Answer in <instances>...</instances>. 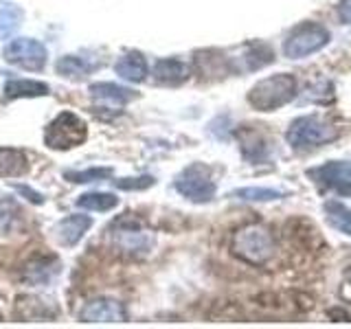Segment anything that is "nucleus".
I'll list each match as a JSON object with an SVG mask.
<instances>
[{
  "label": "nucleus",
  "mask_w": 351,
  "mask_h": 329,
  "mask_svg": "<svg viewBox=\"0 0 351 329\" xmlns=\"http://www.w3.org/2000/svg\"><path fill=\"white\" fill-rule=\"evenodd\" d=\"M55 71L62 77H69V80H82V77L90 73V64L77 58V55H64V58L55 62Z\"/></svg>",
  "instance_id": "obj_24"
},
{
  "label": "nucleus",
  "mask_w": 351,
  "mask_h": 329,
  "mask_svg": "<svg viewBox=\"0 0 351 329\" xmlns=\"http://www.w3.org/2000/svg\"><path fill=\"white\" fill-rule=\"evenodd\" d=\"M60 277V261L55 257H36L22 270V279L29 285H49Z\"/></svg>",
  "instance_id": "obj_12"
},
{
  "label": "nucleus",
  "mask_w": 351,
  "mask_h": 329,
  "mask_svg": "<svg viewBox=\"0 0 351 329\" xmlns=\"http://www.w3.org/2000/svg\"><path fill=\"white\" fill-rule=\"evenodd\" d=\"M329 40H332V36H329L327 27L318 25V22H301L283 40V55L290 60H303L307 55H314L325 49Z\"/></svg>",
  "instance_id": "obj_5"
},
{
  "label": "nucleus",
  "mask_w": 351,
  "mask_h": 329,
  "mask_svg": "<svg viewBox=\"0 0 351 329\" xmlns=\"http://www.w3.org/2000/svg\"><path fill=\"white\" fill-rule=\"evenodd\" d=\"M347 281H349V283H351V270H349V272H347Z\"/></svg>",
  "instance_id": "obj_31"
},
{
  "label": "nucleus",
  "mask_w": 351,
  "mask_h": 329,
  "mask_svg": "<svg viewBox=\"0 0 351 329\" xmlns=\"http://www.w3.org/2000/svg\"><path fill=\"white\" fill-rule=\"evenodd\" d=\"M20 219V206L14 197H0V235H7L16 228Z\"/></svg>",
  "instance_id": "obj_25"
},
{
  "label": "nucleus",
  "mask_w": 351,
  "mask_h": 329,
  "mask_svg": "<svg viewBox=\"0 0 351 329\" xmlns=\"http://www.w3.org/2000/svg\"><path fill=\"white\" fill-rule=\"evenodd\" d=\"M173 186L182 197H186V200L195 202V204L211 202L215 197V191H217L211 169L202 162H193V164H189V167H184L178 173Z\"/></svg>",
  "instance_id": "obj_6"
},
{
  "label": "nucleus",
  "mask_w": 351,
  "mask_h": 329,
  "mask_svg": "<svg viewBox=\"0 0 351 329\" xmlns=\"http://www.w3.org/2000/svg\"><path fill=\"white\" fill-rule=\"evenodd\" d=\"M154 233L143 226L138 219L123 215L112 226V244L128 257H145L154 248Z\"/></svg>",
  "instance_id": "obj_4"
},
{
  "label": "nucleus",
  "mask_w": 351,
  "mask_h": 329,
  "mask_svg": "<svg viewBox=\"0 0 351 329\" xmlns=\"http://www.w3.org/2000/svg\"><path fill=\"white\" fill-rule=\"evenodd\" d=\"M338 16L343 22H347V25H351V0H340L338 5Z\"/></svg>",
  "instance_id": "obj_30"
},
{
  "label": "nucleus",
  "mask_w": 351,
  "mask_h": 329,
  "mask_svg": "<svg viewBox=\"0 0 351 329\" xmlns=\"http://www.w3.org/2000/svg\"><path fill=\"white\" fill-rule=\"evenodd\" d=\"M307 178L325 191L351 195V160H329L307 169Z\"/></svg>",
  "instance_id": "obj_9"
},
{
  "label": "nucleus",
  "mask_w": 351,
  "mask_h": 329,
  "mask_svg": "<svg viewBox=\"0 0 351 329\" xmlns=\"http://www.w3.org/2000/svg\"><path fill=\"white\" fill-rule=\"evenodd\" d=\"M323 213L329 226L336 228L338 233L351 237V208L349 206H345L338 200H327L323 204Z\"/></svg>",
  "instance_id": "obj_18"
},
{
  "label": "nucleus",
  "mask_w": 351,
  "mask_h": 329,
  "mask_svg": "<svg viewBox=\"0 0 351 329\" xmlns=\"http://www.w3.org/2000/svg\"><path fill=\"white\" fill-rule=\"evenodd\" d=\"M248 62V71H257L263 69L266 64L274 62V53L266 47V44H252V47L246 51V58Z\"/></svg>",
  "instance_id": "obj_26"
},
{
  "label": "nucleus",
  "mask_w": 351,
  "mask_h": 329,
  "mask_svg": "<svg viewBox=\"0 0 351 329\" xmlns=\"http://www.w3.org/2000/svg\"><path fill=\"white\" fill-rule=\"evenodd\" d=\"M88 138V125L75 112H60L44 130V145L51 149H71Z\"/></svg>",
  "instance_id": "obj_7"
},
{
  "label": "nucleus",
  "mask_w": 351,
  "mask_h": 329,
  "mask_svg": "<svg viewBox=\"0 0 351 329\" xmlns=\"http://www.w3.org/2000/svg\"><path fill=\"white\" fill-rule=\"evenodd\" d=\"M338 136H340V130L316 114L296 117L288 125V132H285V141H288V145L296 151L318 149L327 145V143H334Z\"/></svg>",
  "instance_id": "obj_2"
},
{
  "label": "nucleus",
  "mask_w": 351,
  "mask_h": 329,
  "mask_svg": "<svg viewBox=\"0 0 351 329\" xmlns=\"http://www.w3.org/2000/svg\"><path fill=\"white\" fill-rule=\"evenodd\" d=\"M114 73L121 77V80L132 82V84H141L147 80V60L145 55L138 51H130L125 55H121L119 62L114 64Z\"/></svg>",
  "instance_id": "obj_14"
},
{
  "label": "nucleus",
  "mask_w": 351,
  "mask_h": 329,
  "mask_svg": "<svg viewBox=\"0 0 351 329\" xmlns=\"http://www.w3.org/2000/svg\"><path fill=\"white\" fill-rule=\"evenodd\" d=\"M112 175V167H90V169H84V171H66L64 178H69L71 182H101L106 178Z\"/></svg>",
  "instance_id": "obj_27"
},
{
  "label": "nucleus",
  "mask_w": 351,
  "mask_h": 329,
  "mask_svg": "<svg viewBox=\"0 0 351 329\" xmlns=\"http://www.w3.org/2000/svg\"><path fill=\"white\" fill-rule=\"evenodd\" d=\"M90 95L95 101L110 106V108H117V106H125L130 101H134L138 97L134 90H130L125 86H119V84H110V82H97L90 86Z\"/></svg>",
  "instance_id": "obj_13"
},
{
  "label": "nucleus",
  "mask_w": 351,
  "mask_h": 329,
  "mask_svg": "<svg viewBox=\"0 0 351 329\" xmlns=\"http://www.w3.org/2000/svg\"><path fill=\"white\" fill-rule=\"evenodd\" d=\"M82 323H123L128 321V310L114 299H93L80 310Z\"/></svg>",
  "instance_id": "obj_10"
},
{
  "label": "nucleus",
  "mask_w": 351,
  "mask_h": 329,
  "mask_svg": "<svg viewBox=\"0 0 351 329\" xmlns=\"http://www.w3.org/2000/svg\"><path fill=\"white\" fill-rule=\"evenodd\" d=\"M296 77L290 73H279L257 82L248 93V103L257 112H274L283 106H288L296 97Z\"/></svg>",
  "instance_id": "obj_3"
},
{
  "label": "nucleus",
  "mask_w": 351,
  "mask_h": 329,
  "mask_svg": "<svg viewBox=\"0 0 351 329\" xmlns=\"http://www.w3.org/2000/svg\"><path fill=\"white\" fill-rule=\"evenodd\" d=\"M274 250H277L274 237L270 228L263 224L239 226L233 233V239H230V252L248 266H266L274 257Z\"/></svg>",
  "instance_id": "obj_1"
},
{
  "label": "nucleus",
  "mask_w": 351,
  "mask_h": 329,
  "mask_svg": "<svg viewBox=\"0 0 351 329\" xmlns=\"http://www.w3.org/2000/svg\"><path fill=\"white\" fill-rule=\"evenodd\" d=\"M29 171V158L22 149L0 147V178H20Z\"/></svg>",
  "instance_id": "obj_16"
},
{
  "label": "nucleus",
  "mask_w": 351,
  "mask_h": 329,
  "mask_svg": "<svg viewBox=\"0 0 351 329\" xmlns=\"http://www.w3.org/2000/svg\"><path fill=\"white\" fill-rule=\"evenodd\" d=\"M7 99H29V97H44L49 95V86L33 80H9L3 88Z\"/></svg>",
  "instance_id": "obj_19"
},
{
  "label": "nucleus",
  "mask_w": 351,
  "mask_h": 329,
  "mask_svg": "<svg viewBox=\"0 0 351 329\" xmlns=\"http://www.w3.org/2000/svg\"><path fill=\"white\" fill-rule=\"evenodd\" d=\"M239 141H241V151H244V156L248 160L257 162V160H263L268 156V145H263L261 136L255 134L252 130H241Z\"/></svg>",
  "instance_id": "obj_23"
},
{
  "label": "nucleus",
  "mask_w": 351,
  "mask_h": 329,
  "mask_svg": "<svg viewBox=\"0 0 351 329\" xmlns=\"http://www.w3.org/2000/svg\"><path fill=\"white\" fill-rule=\"evenodd\" d=\"M3 60L11 66H16V69L38 73L47 66L49 51L42 42L33 40V38H18V40H11L9 44H5Z\"/></svg>",
  "instance_id": "obj_8"
},
{
  "label": "nucleus",
  "mask_w": 351,
  "mask_h": 329,
  "mask_svg": "<svg viewBox=\"0 0 351 329\" xmlns=\"http://www.w3.org/2000/svg\"><path fill=\"white\" fill-rule=\"evenodd\" d=\"M22 9L14 3H0V38L9 40L22 25Z\"/></svg>",
  "instance_id": "obj_20"
},
{
  "label": "nucleus",
  "mask_w": 351,
  "mask_h": 329,
  "mask_svg": "<svg viewBox=\"0 0 351 329\" xmlns=\"http://www.w3.org/2000/svg\"><path fill=\"white\" fill-rule=\"evenodd\" d=\"M90 226H93L90 215H80V213L69 215V217H64L55 224V239H58L62 246L71 248L75 244H80Z\"/></svg>",
  "instance_id": "obj_11"
},
{
  "label": "nucleus",
  "mask_w": 351,
  "mask_h": 329,
  "mask_svg": "<svg viewBox=\"0 0 351 329\" xmlns=\"http://www.w3.org/2000/svg\"><path fill=\"white\" fill-rule=\"evenodd\" d=\"M154 182V175H138V178H119L114 180V184L119 186V189L123 191H143L147 189V186H152Z\"/></svg>",
  "instance_id": "obj_28"
},
{
  "label": "nucleus",
  "mask_w": 351,
  "mask_h": 329,
  "mask_svg": "<svg viewBox=\"0 0 351 329\" xmlns=\"http://www.w3.org/2000/svg\"><path fill=\"white\" fill-rule=\"evenodd\" d=\"M119 204V197L114 193H104V191H93V193H84L77 200V206L86 208V211H95V213H106L110 208H114Z\"/></svg>",
  "instance_id": "obj_21"
},
{
  "label": "nucleus",
  "mask_w": 351,
  "mask_h": 329,
  "mask_svg": "<svg viewBox=\"0 0 351 329\" xmlns=\"http://www.w3.org/2000/svg\"><path fill=\"white\" fill-rule=\"evenodd\" d=\"M16 191H18V193H25V195L29 197V200H31V202H36V204H42V202H44L42 193L29 189V186H25V184H16Z\"/></svg>",
  "instance_id": "obj_29"
},
{
  "label": "nucleus",
  "mask_w": 351,
  "mask_h": 329,
  "mask_svg": "<svg viewBox=\"0 0 351 329\" xmlns=\"http://www.w3.org/2000/svg\"><path fill=\"white\" fill-rule=\"evenodd\" d=\"M195 66H197V73L202 77L204 75H211V77H226L233 73V66H230L228 58L224 53L219 51H204V53H197L195 55Z\"/></svg>",
  "instance_id": "obj_17"
},
{
  "label": "nucleus",
  "mask_w": 351,
  "mask_h": 329,
  "mask_svg": "<svg viewBox=\"0 0 351 329\" xmlns=\"http://www.w3.org/2000/svg\"><path fill=\"white\" fill-rule=\"evenodd\" d=\"M189 66H186L182 60H176V58H165L158 60L154 64V77H156L158 84H167V86H178L182 82L189 80Z\"/></svg>",
  "instance_id": "obj_15"
},
{
  "label": "nucleus",
  "mask_w": 351,
  "mask_h": 329,
  "mask_svg": "<svg viewBox=\"0 0 351 329\" xmlns=\"http://www.w3.org/2000/svg\"><path fill=\"white\" fill-rule=\"evenodd\" d=\"M230 195L244 202H270V200H281L288 193L281 189H270V186H244V189H235Z\"/></svg>",
  "instance_id": "obj_22"
}]
</instances>
